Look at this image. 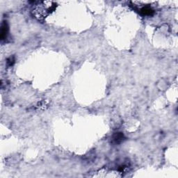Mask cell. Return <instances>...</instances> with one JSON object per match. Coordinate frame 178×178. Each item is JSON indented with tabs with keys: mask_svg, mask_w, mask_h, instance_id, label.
<instances>
[{
	"mask_svg": "<svg viewBox=\"0 0 178 178\" xmlns=\"http://www.w3.org/2000/svg\"><path fill=\"white\" fill-rule=\"evenodd\" d=\"M1 40H4L7 36V34L8 32V27L7 22L4 21L3 22L2 25H1Z\"/></svg>",
	"mask_w": 178,
	"mask_h": 178,
	"instance_id": "cell-1",
	"label": "cell"
},
{
	"mask_svg": "<svg viewBox=\"0 0 178 178\" xmlns=\"http://www.w3.org/2000/svg\"><path fill=\"white\" fill-rule=\"evenodd\" d=\"M125 140V136L123 133L118 132L116 133L113 136V141L115 144H119V143H122Z\"/></svg>",
	"mask_w": 178,
	"mask_h": 178,
	"instance_id": "cell-2",
	"label": "cell"
},
{
	"mask_svg": "<svg viewBox=\"0 0 178 178\" xmlns=\"http://www.w3.org/2000/svg\"><path fill=\"white\" fill-rule=\"evenodd\" d=\"M140 13H141V15H152L154 13V11L150 7H148V6H145V7H143L140 11Z\"/></svg>",
	"mask_w": 178,
	"mask_h": 178,
	"instance_id": "cell-3",
	"label": "cell"
},
{
	"mask_svg": "<svg viewBox=\"0 0 178 178\" xmlns=\"http://www.w3.org/2000/svg\"><path fill=\"white\" fill-rule=\"evenodd\" d=\"M13 62H14V59H13V57H12V58L10 57L9 59H8L7 63H8V64L9 65V66H12V65H13Z\"/></svg>",
	"mask_w": 178,
	"mask_h": 178,
	"instance_id": "cell-4",
	"label": "cell"
}]
</instances>
